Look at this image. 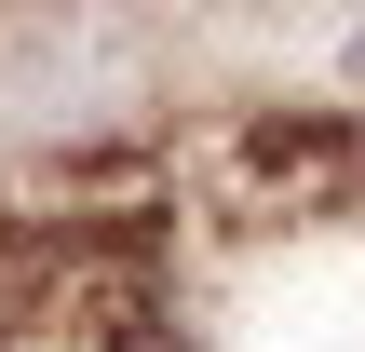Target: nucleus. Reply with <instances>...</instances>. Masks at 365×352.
I'll return each instance as SVG.
<instances>
[{
  "instance_id": "obj_1",
  "label": "nucleus",
  "mask_w": 365,
  "mask_h": 352,
  "mask_svg": "<svg viewBox=\"0 0 365 352\" xmlns=\"http://www.w3.org/2000/svg\"><path fill=\"white\" fill-rule=\"evenodd\" d=\"M352 68H365V41H352Z\"/></svg>"
}]
</instances>
